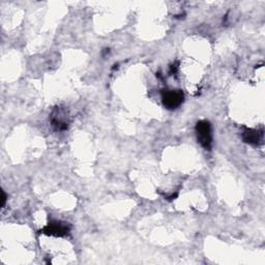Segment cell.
Wrapping results in <instances>:
<instances>
[{"instance_id":"obj_1","label":"cell","mask_w":265,"mask_h":265,"mask_svg":"<svg viewBox=\"0 0 265 265\" xmlns=\"http://www.w3.org/2000/svg\"><path fill=\"white\" fill-rule=\"evenodd\" d=\"M198 142L205 149H210L212 145L211 126L207 120H201L196 124Z\"/></svg>"},{"instance_id":"obj_2","label":"cell","mask_w":265,"mask_h":265,"mask_svg":"<svg viewBox=\"0 0 265 265\" xmlns=\"http://www.w3.org/2000/svg\"><path fill=\"white\" fill-rule=\"evenodd\" d=\"M183 93L181 90H165L163 92V103L167 109H176L183 102Z\"/></svg>"},{"instance_id":"obj_3","label":"cell","mask_w":265,"mask_h":265,"mask_svg":"<svg viewBox=\"0 0 265 265\" xmlns=\"http://www.w3.org/2000/svg\"><path fill=\"white\" fill-rule=\"evenodd\" d=\"M70 226L67 223L61 222H51L48 224L44 230L43 233L47 235H53V236H66L70 232Z\"/></svg>"},{"instance_id":"obj_4","label":"cell","mask_w":265,"mask_h":265,"mask_svg":"<svg viewBox=\"0 0 265 265\" xmlns=\"http://www.w3.org/2000/svg\"><path fill=\"white\" fill-rule=\"evenodd\" d=\"M242 138L245 142L250 144H258L259 141H261L262 138V133H258L257 131H246L243 133Z\"/></svg>"},{"instance_id":"obj_5","label":"cell","mask_w":265,"mask_h":265,"mask_svg":"<svg viewBox=\"0 0 265 265\" xmlns=\"http://www.w3.org/2000/svg\"><path fill=\"white\" fill-rule=\"evenodd\" d=\"M6 201H7V195L5 192H3V205H6Z\"/></svg>"}]
</instances>
